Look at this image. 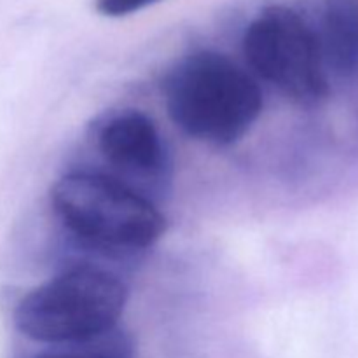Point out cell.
I'll return each mask as SVG.
<instances>
[{
	"label": "cell",
	"instance_id": "4",
	"mask_svg": "<svg viewBox=\"0 0 358 358\" xmlns=\"http://www.w3.org/2000/svg\"><path fill=\"white\" fill-rule=\"evenodd\" d=\"M243 51L252 69L303 105L329 94L318 35L285 6L261 10L245 30Z\"/></svg>",
	"mask_w": 358,
	"mask_h": 358
},
{
	"label": "cell",
	"instance_id": "7",
	"mask_svg": "<svg viewBox=\"0 0 358 358\" xmlns=\"http://www.w3.org/2000/svg\"><path fill=\"white\" fill-rule=\"evenodd\" d=\"M163 0H94V9L105 17H124Z\"/></svg>",
	"mask_w": 358,
	"mask_h": 358
},
{
	"label": "cell",
	"instance_id": "3",
	"mask_svg": "<svg viewBox=\"0 0 358 358\" xmlns=\"http://www.w3.org/2000/svg\"><path fill=\"white\" fill-rule=\"evenodd\" d=\"M51 199L65 226L94 243L145 248L166 229V219L149 199L103 175H66Z\"/></svg>",
	"mask_w": 358,
	"mask_h": 358
},
{
	"label": "cell",
	"instance_id": "8",
	"mask_svg": "<svg viewBox=\"0 0 358 358\" xmlns=\"http://www.w3.org/2000/svg\"><path fill=\"white\" fill-rule=\"evenodd\" d=\"M42 358H94V353L93 355H49Z\"/></svg>",
	"mask_w": 358,
	"mask_h": 358
},
{
	"label": "cell",
	"instance_id": "1",
	"mask_svg": "<svg viewBox=\"0 0 358 358\" xmlns=\"http://www.w3.org/2000/svg\"><path fill=\"white\" fill-rule=\"evenodd\" d=\"M163 90L175 124L213 145L236 143L262 112L257 84L229 58L213 51L182 59L166 76Z\"/></svg>",
	"mask_w": 358,
	"mask_h": 358
},
{
	"label": "cell",
	"instance_id": "2",
	"mask_svg": "<svg viewBox=\"0 0 358 358\" xmlns=\"http://www.w3.org/2000/svg\"><path fill=\"white\" fill-rule=\"evenodd\" d=\"M128 301L112 273L79 266L37 287L17 304L14 324L41 343H87L112 331Z\"/></svg>",
	"mask_w": 358,
	"mask_h": 358
},
{
	"label": "cell",
	"instance_id": "5",
	"mask_svg": "<svg viewBox=\"0 0 358 358\" xmlns=\"http://www.w3.org/2000/svg\"><path fill=\"white\" fill-rule=\"evenodd\" d=\"M100 150L108 163L126 171L150 173L163 163V145L156 126L142 112L112 119L100 135Z\"/></svg>",
	"mask_w": 358,
	"mask_h": 358
},
{
	"label": "cell",
	"instance_id": "6",
	"mask_svg": "<svg viewBox=\"0 0 358 358\" xmlns=\"http://www.w3.org/2000/svg\"><path fill=\"white\" fill-rule=\"evenodd\" d=\"M324 62L341 76L358 72V0H322Z\"/></svg>",
	"mask_w": 358,
	"mask_h": 358
}]
</instances>
